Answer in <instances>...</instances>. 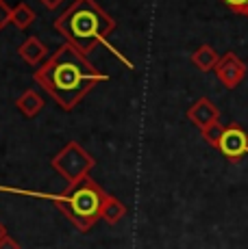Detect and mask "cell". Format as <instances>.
<instances>
[{"label":"cell","instance_id":"1","mask_svg":"<svg viewBox=\"0 0 248 249\" xmlns=\"http://www.w3.org/2000/svg\"><path fill=\"white\" fill-rule=\"evenodd\" d=\"M33 78L61 108L72 111L98 83L109 80V74L96 70L83 52L65 41L35 70Z\"/></svg>","mask_w":248,"mask_h":249},{"label":"cell","instance_id":"2","mask_svg":"<svg viewBox=\"0 0 248 249\" xmlns=\"http://www.w3.org/2000/svg\"><path fill=\"white\" fill-rule=\"evenodd\" d=\"M55 31L65 37L68 44L81 50L85 56L92 54L98 44L109 48L128 70L133 63L122 54L118 48L109 44V35L116 31V20L104 11L96 0H74L63 13L55 20Z\"/></svg>","mask_w":248,"mask_h":249},{"label":"cell","instance_id":"3","mask_svg":"<svg viewBox=\"0 0 248 249\" xmlns=\"http://www.w3.org/2000/svg\"><path fill=\"white\" fill-rule=\"evenodd\" d=\"M24 195H35V197H46L50 199L70 221L74 223V228H79L81 232L92 230V226L100 219V210H103L104 197L109 193H104V189L94 182L92 178H85L76 184H68V189L63 193H31V191H18Z\"/></svg>","mask_w":248,"mask_h":249},{"label":"cell","instance_id":"4","mask_svg":"<svg viewBox=\"0 0 248 249\" xmlns=\"http://www.w3.org/2000/svg\"><path fill=\"white\" fill-rule=\"evenodd\" d=\"M94 165H96L94 156L76 141L65 143L50 159V167L68 182V184H76V182L89 178V171L94 169Z\"/></svg>","mask_w":248,"mask_h":249},{"label":"cell","instance_id":"5","mask_svg":"<svg viewBox=\"0 0 248 249\" xmlns=\"http://www.w3.org/2000/svg\"><path fill=\"white\" fill-rule=\"evenodd\" d=\"M216 150L220 152L227 160L240 162L244 156H248V132L240 124H227Z\"/></svg>","mask_w":248,"mask_h":249},{"label":"cell","instance_id":"6","mask_svg":"<svg viewBox=\"0 0 248 249\" xmlns=\"http://www.w3.org/2000/svg\"><path fill=\"white\" fill-rule=\"evenodd\" d=\"M213 71H216L218 80H220L224 87L235 89L246 76V63L235 54V52H227V54L220 56V61H218V65Z\"/></svg>","mask_w":248,"mask_h":249},{"label":"cell","instance_id":"7","mask_svg":"<svg viewBox=\"0 0 248 249\" xmlns=\"http://www.w3.org/2000/svg\"><path fill=\"white\" fill-rule=\"evenodd\" d=\"M187 117L192 124H196L200 130H205V128L220 122V111L209 98H200L187 108Z\"/></svg>","mask_w":248,"mask_h":249},{"label":"cell","instance_id":"8","mask_svg":"<svg viewBox=\"0 0 248 249\" xmlns=\"http://www.w3.org/2000/svg\"><path fill=\"white\" fill-rule=\"evenodd\" d=\"M46 46L41 44L37 37H28V39L22 44L20 48H18V54H20V59L24 61V63L28 65H37L41 63V59L46 56Z\"/></svg>","mask_w":248,"mask_h":249},{"label":"cell","instance_id":"9","mask_svg":"<svg viewBox=\"0 0 248 249\" xmlns=\"http://www.w3.org/2000/svg\"><path fill=\"white\" fill-rule=\"evenodd\" d=\"M124 217H126V206H124V202H120V199L113 197V195H107L104 204H103V210H100V219L107 221L109 226H118Z\"/></svg>","mask_w":248,"mask_h":249},{"label":"cell","instance_id":"10","mask_svg":"<svg viewBox=\"0 0 248 249\" xmlns=\"http://www.w3.org/2000/svg\"><path fill=\"white\" fill-rule=\"evenodd\" d=\"M189 59H192V63L196 65L200 71H211V70H216L220 56H218V52L213 50V46L203 44L200 48H196V50L192 52V56H189Z\"/></svg>","mask_w":248,"mask_h":249},{"label":"cell","instance_id":"11","mask_svg":"<svg viewBox=\"0 0 248 249\" xmlns=\"http://www.w3.org/2000/svg\"><path fill=\"white\" fill-rule=\"evenodd\" d=\"M16 107H18V111L24 115V117L31 119V117H35L41 108H44V98H41L37 91L28 89V91H24V93L16 100Z\"/></svg>","mask_w":248,"mask_h":249},{"label":"cell","instance_id":"12","mask_svg":"<svg viewBox=\"0 0 248 249\" xmlns=\"http://www.w3.org/2000/svg\"><path fill=\"white\" fill-rule=\"evenodd\" d=\"M33 22H35V11H33V9L28 7L26 2H20L16 9H13V20H11V24L16 28L24 31V28H28Z\"/></svg>","mask_w":248,"mask_h":249},{"label":"cell","instance_id":"13","mask_svg":"<svg viewBox=\"0 0 248 249\" xmlns=\"http://www.w3.org/2000/svg\"><path fill=\"white\" fill-rule=\"evenodd\" d=\"M222 130H224V124L218 122V124H213V126L205 128V130H200V135H203V139L209 143V145L216 147L218 141H220V137H222Z\"/></svg>","mask_w":248,"mask_h":249},{"label":"cell","instance_id":"14","mask_svg":"<svg viewBox=\"0 0 248 249\" xmlns=\"http://www.w3.org/2000/svg\"><path fill=\"white\" fill-rule=\"evenodd\" d=\"M222 4H227L233 13H240V16H246L248 13V0H220Z\"/></svg>","mask_w":248,"mask_h":249},{"label":"cell","instance_id":"15","mask_svg":"<svg viewBox=\"0 0 248 249\" xmlns=\"http://www.w3.org/2000/svg\"><path fill=\"white\" fill-rule=\"evenodd\" d=\"M13 20V9L9 7L4 0H0V28H4L7 24H11Z\"/></svg>","mask_w":248,"mask_h":249},{"label":"cell","instance_id":"16","mask_svg":"<svg viewBox=\"0 0 248 249\" xmlns=\"http://www.w3.org/2000/svg\"><path fill=\"white\" fill-rule=\"evenodd\" d=\"M0 249H22V247H20V243H18L16 238L9 236V234H7V236H4L2 241H0Z\"/></svg>","mask_w":248,"mask_h":249},{"label":"cell","instance_id":"17","mask_svg":"<svg viewBox=\"0 0 248 249\" xmlns=\"http://www.w3.org/2000/svg\"><path fill=\"white\" fill-rule=\"evenodd\" d=\"M40 2L44 4L46 9H57V7H59V4H61V2H63V0H40Z\"/></svg>","mask_w":248,"mask_h":249},{"label":"cell","instance_id":"18","mask_svg":"<svg viewBox=\"0 0 248 249\" xmlns=\"http://www.w3.org/2000/svg\"><path fill=\"white\" fill-rule=\"evenodd\" d=\"M4 236H7V228H4V226H2V223H0V241H2V238H4Z\"/></svg>","mask_w":248,"mask_h":249},{"label":"cell","instance_id":"19","mask_svg":"<svg viewBox=\"0 0 248 249\" xmlns=\"http://www.w3.org/2000/svg\"><path fill=\"white\" fill-rule=\"evenodd\" d=\"M246 18H248V13H246Z\"/></svg>","mask_w":248,"mask_h":249}]
</instances>
